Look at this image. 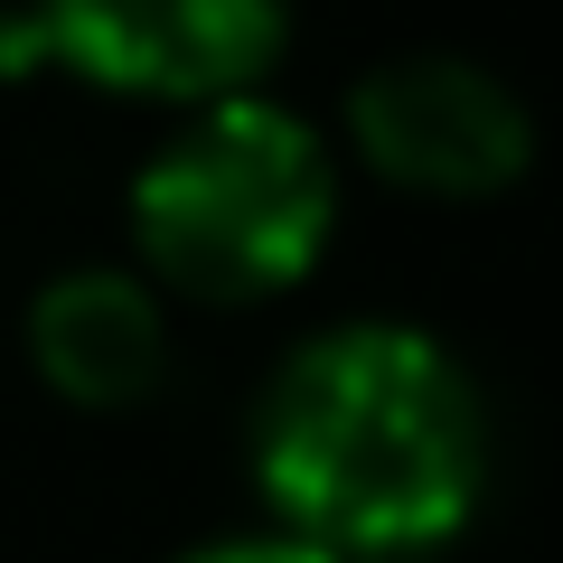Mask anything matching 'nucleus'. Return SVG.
Wrapping results in <instances>:
<instances>
[{
	"mask_svg": "<svg viewBox=\"0 0 563 563\" xmlns=\"http://www.w3.org/2000/svg\"><path fill=\"white\" fill-rule=\"evenodd\" d=\"M254 479L273 526L320 554H422L488 488V404L413 320H329L254 395Z\"/></svg>",
	"mask_w": 563,
	"mask_h": 563,
	"instance_id": "nucleus-1",
	"label": "nucleus"
},
{
	"mask_svg": "<svg viewBox=\"0 0 563 563\" xmlns=\"http://www.w3.org/2000/svg\"><path fill=\"white\" fill-rule=\"evenodd\" d=\"M339 225V161L320 122L273 95L188 103L132 169V244L151 273L207 301L301 282Z\"/></svg>",
	"mask_w": 563,
	"mask_h": 563,
	"instance_id": "nucleus-2",
	"label": "nucleus"
},
{
	"mask_svg": "<svg viewBox=\"0 0 563 563\" xmlns=\"http://www.w3.org/2000/svg\"><path fill=\"white\" fill-rule=\"evenodd\" d=\"M347 141L366 169L422 198H488L536 161V113L488 57L395 47L347 85Z\"/></svg>",
	"mask_w": 563,
	"mask_h": 563,
	"instance_id": "nucleus-3",
	"label": "nucleus"
},
{
	"mask_svg": "<svg viewBox=\"0 0 563 563\" xmlns=\"http://www.w3.org/2000/svg\"><path fill=\"white\" fill-rule=\"evenodd\" d=\"M282 20L291 0H38L47 57L169 103L244 95V76L282 47Z\"/></svg>",
	"mask_w": 563,
	"mask_h": 563,
	"instance_id": "nucleus-4",
	"label": "nucleus"
},
{
	"mask_svg": "<svg viewBox=\"0 0 563 563\" xmlns=\"http://www.w3.org/2000/svg\"><path fill=\"white\" fill-rule=\"evenodd\" d=\"M29 357L76 404H132L169 366L161 291L132 263H66L29 291Z\"/></svg>",
	"mask_w": 563,
	"mask_h": 563,
	"instance_id": "nucleus-5",
	"label": "nucleus"
},
{
	"mask_svg": "<svg viewBox=\"0 0 563 563\" xmlns=\"http://www.w3.org/2000/svg\"><path fill=\"white\" fill-rule=\"evenodd\" d=\"M179 563H339V554H320V544L291 536V526H244V536H207V544H188Z\"/></svg>",
	"mask_w": 563,
	"mask_h": 563,
	"instance_id": "nucleus-6",
	"label": "nucleus"
}]
</instances>
